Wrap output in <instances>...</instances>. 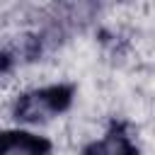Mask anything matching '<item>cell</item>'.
<instances>
[{
	"instance_id": "1",
	"label": "cell",
	"mask_w": 155,
	"mask_h": 155,
	"mask_svg": "<svg viewBox=\"0 0 155 155\" xmlns=\"http://www.w3.org/2000/svg\"><path fill=\"white\" fill-rule=\"evenodd\" d=\"M73 102V87L70 85H48L39 90L24 92L15 102V119L24 124L48 121L58 114H63Z\"/></svg>"
},
{
	"instance_id": "3",
	"label": "cell",
	"mask_w": 155,
	"mask_h": 155,
	"mask_svg": "<svg viewBox=\"0 0 155 155\" xmlns=\"http://www.w3.org/2000/svg\"><path fill=\"white\" fill-rule=\"evenodd\" d=\"M82 155H138V148L124 131H109L99 140L90 143Z\"/></svg>"
},
{
	"instance_id": "2",
	"label": "cell",
	"mask_w": 155,
	"mask_h": 155,
	"mask_svg": "<svg viewBox=\"0 0 155 155\" xmlns=\"http://www.w3.org/2000/svg\"><path fill=\"white\" fill-rule=\"evenodd\" d=\"M51 143L44 136L29 131H2L0 133V155H48Z\"/></svg>"
}]
</instances>
